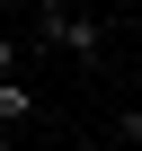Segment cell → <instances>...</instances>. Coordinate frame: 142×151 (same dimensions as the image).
I'll return each mask as SVG.
<instances>
[{"label": "cell", "instance_id": "1", "mask_svg": "<svg viewBox=\"0 0 142 151\" xmlns=\"http://www.w3.org/2000/svg\"><path fill=\"white\" fill-rule=\"evenodd\" d=\"M36 45H53V53H71V62H107V27H98L89 9H62V18H44V27H36Z\"/></svg>", "mask_w": 142, "mask_h": 151}, {"label": "cell", "instance_id": "2", "mask_svg": "<svg viewBox=\"0 0 142 151\" xmlns=\"http://www.w3.org/2000/svg\"><path fill=\"white\" fill-rule=\"evenodd\" d=\"M27 116H36V89H27V71H0V142H9V133H27Z\"/></svg>", "mask_w": 142, "mask_h": 151}, {"label": "cell", "instance_id": "3", "mask_svg": "<svg viewBox=\"0 0 142 151\" xmlns=\"http://www.w3.org/2000/svg\"><path fill=\"white\" fill-rule=\"evenodd\" d=\"M107 133H115V142H142V107H124V116H115Z\"/></svg>", "mask_w": 142, "mask_h": 151}, {"label": "cell", "instance_id": "4", "mask_svg": "<svg viewBox=\"0 0 142 151\" xmlns=\"http://www.w3.org/2000/svg\"><path fill=\"white\" fill-rule=\"evenodd\" d=\"M9 9H36V0H9Z\"/></svg>", "mask_w": 142, "mask_h": 151}, {"label": "cell", "instance_id": "5", "mask_svg": "<svg viewBox=\"0 0 142 151\" xmlns=\"http://www.w3.org/2000/svg\"><path fill=\"white\" fill-rule=\"evenodd\" d=\"M124 9H133V18H142V0H124Z\"/></svg>", "mask_w": 142, "mask_h": 151}]
</instances>
